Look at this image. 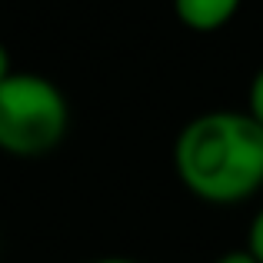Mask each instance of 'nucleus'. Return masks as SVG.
<instances>
[{
  "label": "nucleus",
  "mask_w": 263,
  "mask_h": 263,
  "mask_svg": "<svg viewBox=\"0 0 263 263\" xmlns=\"http://www.w3.org/2000/svg\"><path fill=\"white\" fill-rule=\"evenodd\" d=\"M180 183L206 203H243L263 186V127L247 110H206L174 140Z\"/></svg>",
  "instance_id": "obj_1"
},
{
  "label": "nucleus",
  "mask_w": 263,
  "mask_h": 263,
  "mask_svg": "<svg viewBox=\"0 0 263 263\" xmlns=\"http://www.w3.org/2000/svg\"><path fill=\"white\" fill-rule=\"evenodd\" d=\"M70 127L60 84L33 70H13L0 84V150L10 157L50 154Z\"/></svg>",
  "instance_id": "obj_2"
},
{
  "label": "nucleus",
  "mask_w": 263,
  "mask_h": 263,
  "mask_svg": "<svg viewBox=\"0 0 263 263\" xmlns=\"http://www.w3.org/2000/svg\"><path fill=\"white\" fill-rule=\"evenodd\" d=\"M170 4H174V13L183 27L197 33H213L237 17L243 0H170Z\"/></svg>",
  "instance_id": "obj_3"
},
{
  "label": "nucleus",
  "mask_w": 263,
  "mask_h": 263,
  "mask_svg": "<svg viewBox=\"0 0 263 263\" xmlns=\"http://www.w3.org/2000/svg\"><path fill=\"white\" fill-rule=\"evenodd\" d=\"M247 114L263 127V64L257 67V73L250 77V87H247Z\"/></svg>",
  "instance_id": "obj_4"
},
{
  "label": "nucleus",
  "mask_w": 263,
  "mask_h": 263,
  "mask_svg": "<svg viewBox=\"0 0 263 263\" xmlns=\"http://www.w3.org/2000/svg\"><path fill=\"white\" fill-rule=\"evenodd\" d=\"M247 250L263 263V206L257 210V217L250 220V227H247Z\"/></svg>",
  "instance_id": "obj_5"
},
{
  "label": "nucleus",
  "mask_w": 263,
  "mask_h": 263,
  "mask_svg": "<svg viewBox=\"0 0 263 263\" xmlns=\"http://www.w3.org/2000/svg\"><path fill=\"white\" fill-rule=\"evenodd\" d=\"M213 263H260L257 257H253L247 247H240V250H227V253H220Z\"/></svg>",
  "instance_id": "obj_6"
},
{
  "label": "nucleus",
  "mask_w": 263,
  "mask_h": 263,
  "mask_svg": "<svg viewBox=\"0 0 263 263\" xmlns=\"http://www.w3.org/2000/svg\"><path fill=\"white\" fill-rule=\"evenodd\" d=\"M13 73V64H10V50H7V44L0 40V84H4L7 77Z\"/></svg>",
  "instance_id": "obj_7"
},
{
  "label": "nucleus",
  "mask_w": 263,
  "mask_h": 263,
  "mask_svg": "<svg viewBox=\"0 0 263 263\" xmlns=\"http://www.w3.org/2000/svg\"><path fill=\"white\" fill-rule=\"evenodd\" d=\"M87 263H140L134 257H97V260H87Z\"/></svg>",
  "instance_id": "obj_8"
}]
</instances>
